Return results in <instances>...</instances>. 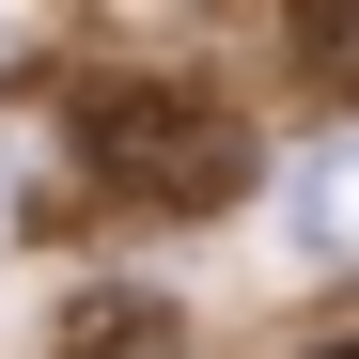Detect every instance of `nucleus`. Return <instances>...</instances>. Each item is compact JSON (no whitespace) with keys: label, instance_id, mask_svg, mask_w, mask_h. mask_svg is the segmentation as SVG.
Returning <instances> with one entry per match:
<instances>
[{"label":"nucleus","instance_id":"nucleus-1","mask_svg":"<svg viewBox=\"0 0 359 359\" xmlns=\"http://www.w3.org/2000/svg\"><path fill=\"white\" fill-rule=\"evenodd\" d=\"M79 156L109 203H156V219H219L250 188V109L203 94V79H94L79 94Z\"/></svg>","mask_w":359,"mask_h":359},{"label":"nucleus","instance_id":"nucleus-2","mask_svg":"<svg viewBox=\"0 0 359 359\" xmlns=\"http://www.w3.org/2000/svg\"><path fill=\"white\" fill-rule=\"evenodd\" d=\"M281 250H297V266H344V250H359V126L297 156V188H281Z\"/></svg>","mask_w":359,"mask_h":359},{"label":"nucleus","instance_id":"nucleus-3","mask_svg":"<svg viewBox=\"0 0 359 359\" xmlns=\"http://www.w3.org/2000/svg\"><path fill=\"white\" fill-rule=\"evenodd\" d=\"M47 359H188V313H172V297H79L63 328H47Z\"/></svg>","mask_w":359,"mask_h":359},{"label":"nucleus","instance_id":"nucleus-4","mask_svg":"<svg viewBox=\"0 0 359 359\" xmlns=\"http://www.w3.org/2000/svg\"><path fill=\"white\" fill-rule=\"evenodd\" d=\"M313 359H359V344H313Z\"/></svg>","mask_w":359,"mask_h":359}]
</instances>
